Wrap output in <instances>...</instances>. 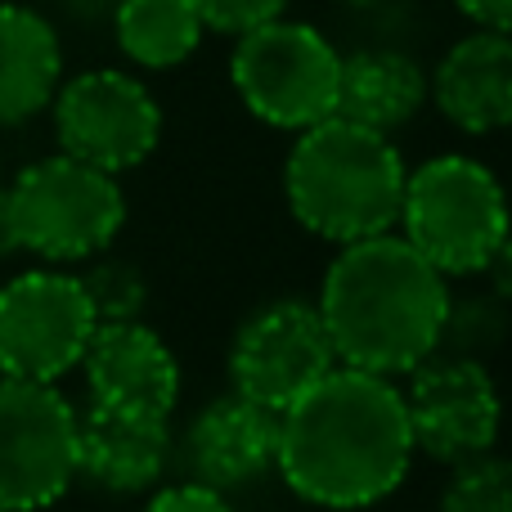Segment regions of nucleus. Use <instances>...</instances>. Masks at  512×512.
I'll list each match as a JSON object with an SVG mask.
<instances>
[{
  "mask_svg": "<svg viewBox=\"0 0 512 512\" xmlns=\"http://www.w3.org/2000/svg\"><path fill=\"white\" fill-rule=\"evenodd\" d=\"M400 239L432 270L486 274L508 248V203L495 171L463 153H441L405 171L400 198Z\"/></svg>",
  "mask_w": 512,
  "mask_h": 512,
  "instance_id": "20e7f679",
  "label": "nucleus"
},
{
  "mask_svg": "<svg viewBox=\"0 0 512 512\" xmlns=\"http://www.w3.org/2000/svg\"><path fill=\"white\" fill-rule=\"evenodd\" d=\"M18 252V239H14V221H9V203H5V189H0V261Z\"/></svg>",
  "mask_w": 512,
  "mask_h": 512,
  "instance_id": "b1692460",
  "label": "nucleus"
},
{
  "mask_svg": "<svg viewBox=\"0 0 512 512\" xmlns=\"http://www.w3.org/2000/svg\"><path fill=\"white\" fill-rule=\"evenodd\" d=\"M454 5L481 32H508L512 27V0H454Z\"/></svg>",
  "mask_w": 512,
  "mask_h": 512,
  "instance_id": "5701e85b",
  "label": "nucleus"
},
{
  "mask_svg": "<svg viewBox=\"0 0 512 512\" xmlns=\"http://www.w3.org/2000/svg\"><path fill=\"white\" fill-rule=\"evenodd\" d=\"M171 454L167 418L126 414V409L90 405L77 414V477L86 472L99 490L140 495L162 477Z\"/></svg>",
  "mask_w": 512,
  "mask_h": 512,
  "instance_id": "4468645a",
  "label": "nucleus"
},
{
  "mask_svg": "<svg viewBox=\"0 0 512 512\" xmlns=\"http://www.w3.org/2000/svg\"><path fill=\"white\" fill-rule=\"evenodd\" d=\"M5 203L18 252L54 265L90 261L126 225V194L117 176L86 167L68 153L23 167L14 185L5 189Z\"/></svg>",
  "mask_w": 512,
  "mask_h": 512,
  "instance_id": "39448f33",
  "label": "nucleus"
},
{
  "mask_svg": "<svg viewBox=\"0 0 512 512\" xmlns=\"http://www.w3.org/2000/svg\"><path fill=\"white\" fill-rule=\"evenodd\" d=\"M0 512H5V508H0Z\"/></svg>",
  "mask_w": 512,
  "mask_h": 512,
  "instance_id": "a878e982",
  "label": "nucleus"
},
{
  "mask_svg": "<svg viewBox=\"0 0 512 512\" xmlns=\"http://www.w3.org/2000/svg\"><path fill=\"white\" fill-rule=\"evenodd\" d=\"M405 396L391 378L333 364L279 414L274 468L315 508H369L405 481L414 463Z\"/></svg>",
  "mask_w": 512,
  "mask_h": 512,
  "instance_id": "f257e3e1",
  "label": "nucleus"
},
{
  "mask_svg": "<svg viewBox=\"0 0 512 512\" xmlns=\"http://www.w3.org/2000/svg\"><path fill=\"white\" fill-rule=\"evenodd\" d=\"M144 512H234V508L225 504L221 490H207V486H198V481H185V486L158 490Z\"/></svg>",
  "mask_w": 512,
  "mask_h": 512,
  "instance_id": "4be33fe9",
  "label": "nucleus"
},
{
  "mask_svg": "<svg viewBox=\"0 0 512 512\" xmlns=\"http://www.w3.org/2000/svg\"><path fill=\"white\" fill-rule=\"evenodd\" d=\"M405 396L414 450L441 463H459L495 450L499 441V387L481 360L432 355L414 369Z\"/></svg>",
  "mask_w": 512,
  "mask_h": 512,
  "instance_id": "9b49d317",
  "label": "nucleus"
},
{
  "mask_svg": "<svg viewBox=\"0 0 512 512\" xmlns=\"http://www.w3.org/2000/svg\"><path fill=\"white\" fill-rule=\"evenodd\" d=\"M194 9H198L207 32L243 36V32H252V27L283 18L288 0H194Z\"/></svg>",
  "mask_w": 512,
  "mask_h": 512,
  "instance_id": "412c9836",
  "label": "nucleus"
},
{
  "mask_svg": "<svg viewBox=\"0 0 512 512\" xmlns=\"http://www.w3.org/2000/svg\"><path fill=\"white\" fill-rule=\"evenodd\" d=\"M450 283L400 234L346 243L319 288V319L337 364L378 378L414 373L441 351L450 319Z\"/></svg>",
  "mask_w": 512,
  "mask_h": 512,
  "instance_id": "f03ea898",
  "label": "nucleus"
},
{
  "mask_svg": "<svg viewBox=\"0 0 512 512\" xmlns=\"http://www.w3.org/2000/svg\"><path fill=\"white\" fill-rule=\"evenodd\" d=\"M337 72L342 54L310 23L274 18L239 36L230 77L252 117L274 131H310L337 108Z\"/></svg>",
  "mask_w": 512,
  "mask_h": 512,
  "instance_id": "423d86ee",
  "label": "nucleus"
},
{
  "mask_svg": "<svg viewBox=\"0 0 512 512\" xmlns=\"http://www.w3.org/2000/svg\"><path fill=\"white\" fill-rule=\"evenodd\" d=\"M337 364L328 328L310 301H274L261 306L234 333L230 378L252 405L283 414L301 391H310Z\"/></svg>",
  "mask_w": 512,
  "mask_h": 512,
  "instance_id": "9d476101",
  "label": "nucleus"
},
{
  "mask_svg": "<svg viewBox=\"0 0 512 512\" xmlns=\"http://www.w3.org/2000/svg\"><path fill=\"white\" fill-rule=\"evenodd\" d=\"M441 512H512V472L495 450L450 463Z\"/></svg>",
  "mask_w": 512,
  "mask_h": 512,
  "instance_id": "6ab92c4d",
  "label": "nucleus"
},
{
  "mask_svg": "<svg viewBox=\"0 0 512 512\" xmlns=\"http://www.w3.org/2000/svg\"><path fill=\"white\" fill-rule=\"evenodd\" d=\"M274 450H279V414L243 400L239 391L198 409L185 436V459L194 481L221 495L270 472Z\"/></svg>",
  "mask_w": 512,
  "mask_h": 512,
  "instance_id": "ddd939ff",
  "label": "nucleus"
},
{
  "mask_svg": "<svg viewBox=\"0 0 512 512\" xmlns=\"http://www.w3.org/2000/svg\"><path fill=\"white\" fill-rule=\"evenodd\" d=\"M288 207L315 239L337 248L391 234L405 198V158L391 135L328 117L297 135L283 167Z\"/></svg>",
  "mask_w": 512,
  "mask_h": 512,
  "instance_id": "7ed1b4c3",
  "label": "nucleus"
},
{
  "mask_svg": "<svg viewBox=\"0 0 512 512\" xmlns=\"http://www.w3.org/2000/svg\"><path fill=\"white\" fill-rule=\"evenodd\" d=\"M95 310L77 274L23 270L0 283V378L59 382L81 369Z\"/></svg>",
  "mask_w": 512,
  "mask_h": 512,
  "instance_id": "6e6552de",
  "label": "nucleus"
},
{
  "mask_svg": "<svg viewBox=\"0 0 512 512\" xmlns=\"http://www.w3.org/2000/svg\"><path fill=\"white\" fill-rule=\"evenodd\" d=\"M77 481V409L59 382L0 378V508L41 512Z\"/></svg>",
  "mask_w": 512,
  "mask_h": 512,
  "instance_id": "0eeeda50",
  "label": "nucleus"
},
{
  "mask_svg": "<svg viewBox=\"0 0 512 512\" xmlns=\"http://www.w3.org/2000/svg\"><path fill=\"white\" fill-rule=\"evenodd\" d=\"M90 387V405L126 409V414L171 418L180 400V364L171 346L140 319L126 324H95L81 355Z\"/></svg>",
  "mask_w": 512,
  "mask_h": 512,
  "instance_id": "f8f14e48",
  "label": "nucleus"
},
{
  "mask_svg": "<svg viewBox=\"0 0 512 512\" xmlns=\"http://www.w3.org/2000/svg\"><path fill=\"white\" fill-rule=\"evenodd\" d=\"M436 108L468 135H495L512 122V45L508 32H472L427 81Z\"/></svg>",
  "mask_w": 512,
  "mask_h": 512,
  "instance_id": "2eb2a0df",
  "label": "nucleus"
},
{
  "mask_svg": "<svg viewBox=\"0 0 512 512\" xmlns=\"http://www.w3.org/2000/svg\"><path fill=\"white\" fill-rule=\"evenodd\" d=\"M423 99H427V77L409 54L360 50L351 59H342L333 117L364 126V131L391 135L405 122H414Z\"/></svg>",
  "mask_w": 512,
  "mask_h": 512,
  "instance_id": "f3484780",
  "label": "nucleus"
},
{
  "mask_svg": "<svg viewBox=\"0 0 512 512\" xmlns=\"http://www.w3.org/2000/svg\"><path fill=\"white\" fill-rule=\"evenodd\" d=\"M63 81L54 27L27 5H0V126H23L45 113Z\"/></svg>",
  "mask_w": 512,
  "mask_h": 512,
  "instance_id": "dca6fc26",
  "label": "nucleus"
},
{
  "mask_svg": "<svg viewBox=\"0 0 512 512\" xmlns=\"http://www.w3.org/2000/svg\"><path fill=\"white\" fill-rule=\"evenodd\" d=\"M203 18L194 0H122L117 5V45L140 68H180L203 45Z\"/></svg>",
  "mask_w": 512,
  "mask_h": 512,
  "instance_id": "a211bd4d",
  "label": "nucleus"
},
{
  "mask_svg": "<svg viewBox=\"0 0 512 512\" xmlns=\"http://www.w3.org/2000/svg\"><path fill=\"white\" fill-rule=\"evenodd\" d=\"M342 5H351V9H373L378 0H342Z\"/></svg>",
  "mask_w": 512,
  "mask_h": 512,
  "instance_id": "393cba45",
  "label": "nucleus"
},
{
  "mask_svg": "<svg viewBox=\"0 0 512 512\" xmlns=\"http://www.w3.org/2000/svg\"><path fill=\"white\" fill-rule=\"evenodd\" d=\"M86 301L95 310V324H126L140 319L144 301H149V283L131 261H95L86 274H77Z\"/></svg>",
  "mask_w": 512,
  "mask_h": 512,
  "instance_id": "aec40b11",
  "label": "nucleus"
},
{
  "mask_svg": "<svg viewBox=\"0 0 512 512\" xmlns=\"http://www.w3.org/2000/svg\"><path fill=\"white\" fill-rule=\"evenodd\" d=\"M59 153L86 162L95 171L122 176L153 158L162 140V108L140 77L117 68L81 72L59 81L50 99Z\"/></svg>",
  "mask_w": 512,
  "mask_h": 512,
  "instance_id": "1a4fd4ad",
  "label": "nucleus"
}]
</instances>
